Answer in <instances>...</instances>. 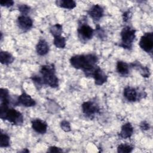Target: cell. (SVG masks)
Here are the masks:
<instances>
[{
  "label": "cell",
  "instance_id": "cell-1",
  "mask_svg": "<svg viewBox=\"0 0 153 153\" xmlns=\"http://www.w3.org/2000/svg\"><path fill=\"white\" fill-rule=\"evenodd\" d=\"M97 60L98 59L96 55L88 54L74 56L71 57L70 63L74 68L77 69H82L85 72L96 66Z\"/></svg>",
  "mask_w": 153,
  "mask_h": 153
},
{
  "label": "cell",
  "instance_id": "cell-2",
  "mask_svg": "<svg viewBox=\"0 0 153 153\" xmlns=\"http://www.w3.org/2000/svg\"><path fill=\"white\" fill-rule=\"evenodd\" d=\"M0 118L7 120L14 125H21L23 122V117L19 112L13 108H9L8 105L1 103Z\"/></svg>",
  "mask_w": 153,
  "mask_h": 153
},
{
  "label": "cell",
  "instance_id": "cell-3",
  "mask_svg": "<svg viewBox=\"0 0 153 153\" xmlns=\"http://www.w3.org/2000/svg\"><path fill=\"white\" fill-rule=\"evenodd\" d=\"M40 72L42 75L43 83L52 88L57 87L59 79L56 75L54 65H45L41 66Z\"/></svg>",
  "mask_w": 153,
  "mask_h": 153
},
{
  "label": "cell",
  "instance_id": "cell-4",
  "mask_svg": "<svg viewBox=\"0 0 153 153\" xmlns=\"http://www.w3.org/2000/svg\"><path fill=\"white\" fill-rule=\"evenodd\" d=\"M136 30L129 26L124 27L121 32V43L120 46L124 48L130 49L135 39Z\"/></svg>",
  "mask_w": 153,
  "mask_h": 153
},
{
  "label": "cell",
  "instance_id": "cell-5",
  "mask_svg": "<svg viewBox=\"0 0 153 153\" xmlns=\"http://www.w3.org/2000/svg\"><path fill=\"white\" fill-rule=\"evenodd\" d=\"M84 73L87 76H92L94 78L95 84L96 85H101L107 81V75L99 66H95L92 69L85 71Z\"/></svg>",
  "mask_w": 153,
  "mask_h": 153
},
{
  "label": "cell",
  "instance_id": "cell-6",
  "mask_svg": "<svg viewBox=\"0 0 153 153\" xmlns=\"http://www.w3.org/2000/svg\"><path fill=\"white\" fill-rule=\"evenodd\" d=\"M139 46L140 48L147 53L152 51L153 48V33L152 32H148L145 33L139 41Z\"/></svg>",
  "mask_w": 153,
  "mask_h": 153
},
{
  "label": "cell",
  "instance_id": "cell-7",
  "mask_svg": "<svg viewBox=\"0 0 153 153\" xmlns=\"http://www.w3.org/2000/svg\"><path fill=\"white\" fill-rule=\"evenodd\" d=\"M82 110L85 115L91 117L99 113L100 109L97 104L95 102L88 101L82 104Z\"/></svg>",
  "mask_w": 153,
  "mask_h": 153
},
{
  "label": "cell",
  "instance_id": "cell-8",
  "mask_svg": "<svg viewBox=\"0 0 153 153\" xmlns=\"http://www.w3.org/2000/svg\"><path fill=\"white\" fill-rule=\"evenodd\" d=\"M78 35L83 40L87 41L93 37L94 30L87 24L83 23L81 25L78 29Z\"/></svg>",
  "mask_w": 153,
  "mask_h": 153
},
{
  "label": "cell",
  "instance_id": "cell-9",
  "mask_svg": "<svg viewBox=\"0 0 153 153\" xmlns=\"http://www.w3.org/2000/svg\"><path fill=\"white\" fill-rule=\"evenodd\" d=\"M103 8L99 4L93 5L90 9L88 11V15L91 19L95 21H97L100 19L103 16Z\"/></svg>",
  "mask_w": 153,
  "mask_h": 153
},
{
  "label": "cell",
  "instance_id": "cell-10",
  "mask_svg": "<svg viewBox=\"0 0 153 153\" xmlns=\"http://www.w3.org/2000/svg\"><path fill=\"white\" fill-rule=\"evenodd\" d=\"M32 127L33 130L40 134H44L47 131V124L41 119H34L32 121Z\"/></svg>",
  "mask_w": 153,
  "mask_h": 153
},
{
  "label": "cell",
  "instance_id": "cell-11",
  "mask_svg": "<svg viewBox=\"0 0 153 153\" xmlns=\"http://www.w3.org/2000/svg\"><path fill=\"white\" fill-rule=\"evenodd\" d=\"M17 104L22 105L26 107H31L35 105L36 102L30 95L26 93H23L19 96L17 99Z\"/></svg>",
  "mask_w": 153,
  "mask_h": 153
},
{
  "label": "cell",
  "instance_id": "cell-12",
  "mask_svg": "<svg viewBox=\"0 0 153 153\" xmlns=\"http://www.w3.org/2000/svg\"><path fill=\"white\" fill-rule=\"evenodd\" d=\"M17 23L21 29L23 30H29L32 27L33 21L30 17L27 16L22 15L18 17Z\"/></svg>",
  "mask_w": 153,
  "mask_h": 153
},
{
  "label": "cell",
  "instance_id": "cell-13",
  "mask_svg": "<svg viewBox=\"0 0 153 153\" xmlns=\"http://www.w3.org/2000/svg\"><path fill=\"white\" fill-rule=\"evenodd\" d=\"M123 94L125 98L129 102H135L138 97L136 89L130 87H127L124 88Z\"/></svg>",
  "mask_w": 153,
  "mask_h": 153
},
{
  "label": "cell",
  "instance_id": "cell-14",
  "mask_svg": "<svg viewBox=\"0 0 153 153\" xmlns=\"http://www.w3.org/2000/svg\"><path fill=\"white\" fill-rule=\"evenodd\" d=\"M133 133V128L130 123H125L121 127V130L120 133V136L123 139L130 137Z\"/></svg>",
  "mask_w": 153,
  "mask_h": 153
},
{
  "label": "cell",
  "instance_id": "cell-15",
  "mask_svg": "<svg viewBox=\"0 0 153 153\" xmlns=\"http://www.w3.org/2000/svg\"><path fill=\"white\" fill-rule=\"evenodd\" d=\"M36 50L38 54L44 56L48 53L49 46L44 39H40L36 46Z\"/></svg>",
  "mask_w": 153,
  "mask_h": 153
},
{
  "label": "cell",
  "instance_id": "cell-16",
  "mask_svg": "<svg viewBox=\"0 0 153 153\" xmlns=\"http://www.w3.org/2000/svg\"><path fill=\"white\" fill-rule=\"evenodd\" d=\"M14 57L8 51H1L0 53V62L3 65H9L13 62Z\"/></svg>",
  "mask_w": 153,
  "mask_h": 153
},
{
  "label": "cell",
  "instance_id": "cell-17",
  "mask_svg": "<svg viewBox=\"0 0 153 153\" xmlns=\"http://www.w3.org/2000/svg\"><path fill=\"white\" fill-rule=\"evenodd\" d=\"M57 5L66 9L71 10L76 7V2L73 0H60L56 1Z\"/></svg>",
  "mask_w": 153,
  "mask_h": 153
},
{
  "label": "cell",
  "instance_id": "cell-18",
  "mask_svg": "<svg viewBox=\"0 0 153 153\" xmlns=\"http://www.w3.org/2000/svg\"><path fill=\"white\" fill-rule=\"evenodd\" d=\"M117 71L120 75H126L129 72V66L126 62L118 61L117 64Z\"/></svg>",
  "mask_w": 153,
  "mask_h": 153
},
{
  "label": "cell",
  "instance_id": "cell-19",
  "mask_svg": "<svg viewBox=\"0 0 153 153\" xmlns=\"http://www.w3.org/2000/svg\"><path fill=\"white\" fill-rule=\"evenodd\" d=\"M0 100L1 103H5L9 105L10 102V97L9 92L7 89L1 88L0 90Z\"/></svg>",
  "mask_w": 153,
  "mask_h": 153
},
{
  "label": "cell",
  "instance_id": "cell-20",
  "mask_svg": "<svg viewBox=\"0 0 153 153\" xmlns=\"http://www.w3.org/2000/svg\"><path fill=\"white\" fill-rule=\"evenodd\" d=\"M53 43L54 45L59 48H63L66 45V39L62 36H57L54 37Z\"/></svg>",
  "mask_w": 153,
  "mask_h": 153
},
{
  "label": "cell",
  "instance_id": "cell-21",
  "mask_svg": "<svg viewBox=\"0 0 153 153\" xmlns=\"http://www.w3.org/2000/svg\"><path fill=\"white\" fill-rule=\"evenodd\" d=\"M10 145V137L5 133L1 132L0 136V146L1 148L8 147Z\"/></svg>",
  "mask_w": 153,
  "mask_h": 153
},
{
  "label": "cell",
  "instance_id": "cell-22",
  "mask_svg": "<svg viewBox=\"0 0 153 153\" xmlns=\"http://www.w3.org/2000/svg\"><path fill=\"white\" fill-rule=\"evenodd\" d=\"M50 32L54 36V37L60 36L62 32V25L58 23L53 25L50 28Z\"/></svg>",
  "mask_w": 153,
  "mask_h": 153
},
{
  "label": "cell",
  "instance_id": "cell-23",
  "mask_svg": "<svg viewBox=\"0 0 153 153\" xmlns=\"http://www.w3.org/2000/svg\"><path fill=\"white\" fill-rule=\"evenodd\" d=\"M133 147L128 144H120L117 148V151L120 153H128L133 150Z\"/></svg>",
  "mask_w": 153,
  "mask_h": 153
},
{
  "label": "cell",
  "instance_id": "cell-24",
  "mask_svg": "<svg viewBox=\"0 0 153 153\" xmlns=\"http://www.w3.org/2000/svg\"><path fill=\"white\" fill-rule=\"evenodd\" d=\"M18 8L20 12L24 16H26L30 11V7L26 4H22L19 5Z\"/></svg>",
  "mask_w": 153,
  "mask_h": 153
},
{
  "label": "cell",
  "instance_id": "cell-25",
  "mask_svg": "<svg viewBox=\"0 0 153 153\" xmlns=\"http://www.w3.org/2000/svg\"><path fill=\"white\" fill-rule=\"evenodd\" d=\"M60 127L62 128V129L66 131V132H68L70 131L71 128V126H70V123L66 121V120H63L60 123Z\"/></svg>",
  "mask_w": 153,
  "mask_h": 153
},
{
  "label": "cell",
  "instance_id": "cell-26",
  "mask_svg": "<svg viewBox=\"0 0 153 153\" xmlns=\"http://www.w3.org/2000/svg\"><path fill=\"white\" fill-rule=\"evenodd\" d=\"M32 79L36 86H41L44 84L42 77H40L39 76L33 75L32 77Z\"/></svg>",
  "mask_w": 153,
  "mask_h": 153
},
{
  "label": "cell",
  "instance_id": "cell-27",
  "mask_svg": "<svg viewBox=\"0 0 153 153\" xmlns=\"http://www.w3.org/2000/svg\"><path fill=\"white\" fill-rule=\"evenodd\" d=\"M139 67H140V72L141 75L143 77H149L150 74L149 69L147 67H145L142 66H140Z\"/></svg>",
  "mask_w": 153,
  "mask_h": 153
},
{
  "label": "cell",
  "instance_id": "cell-28",
  "mask_svg": "<svg viewBox=\"0 0 153 153\" xmlns=\"http://www.w3.org/2000/svg\"><path fill=\"white\" fill-rule=\"evenodd\" d=\"M0 4L2 7H11L14 4V1L11 0H7V1H1L0 2Z\"/></svg>",
  "mask_w": 153,
  "mask_h": 153
},
{
  "label": "cell",
  "instance_id": "cell-29",
  "mask_svg": "<svg viewBox=\"0 0 153 153\" xmlns=\"http://www.w3.org/2000/svg\"><path fill=\"white\" fill-rule=\"evenodd\" d=\"M48 152H63V150L59 147L53 146L49 147Z\"/></svg>",
  "mask_w": 153,
  "mask_h": 153
},
{
  "label": "cell",
  "instance_id": "cell-30",
  "mask_svg": "<svg viewBox=\"0 0 153 153\" xmlns=\"http://www.w3.org/2000/svg\"><path fill=\"white\" fill-rule=\"evenodd\" d=\"M140 127L142 130H147L149 128V124L146 121H142L140 124Z\"/></svg>",
  "mask_w": 153,
  "mask_h": 153
},
{
  "label": "cell",
  "instance_id": "cell-31",
  "mask_svg": "<svg viewBox=\"0 0 153 153\" xmlns=\"http://www.w3.org/2000/svg\"><path fill=\"white\" fill-rule=\"evenodd\" d=\"M130 16H131V13L130 11H126L125 13H124L123 15V20L124 22H127L130 17Z\"/></svg>",
  "mask_w": 153,
  "mask_h": 153
},
{
  "label": "cell",
  "instance_id": "cell-32",
  "mask_svg": "<svg viewBox=\"0 0 153 153\" xmlns=\"http://www.w3.org/2000/svg\"><path fill=\"white\" fill-rule=\"evenodd\" d=\"M22 152H29V150H27V149H25V150H23Z\"/></svg>",
  "mask_w": 153,
  "mask_h": 153
}]
</instances>
